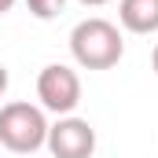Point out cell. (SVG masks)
Instances as JSON below:
<instances>
[{
	"instance_id": "cell-1",
	"label": "cell",
	"mask_w": 158,
	"mask_h": 158,
	"mask_svg": "<svg viewBox=\"0 0 158 158\" xmlns=\"http://www.w3.org/2000/svg\"><path fill=\"white\" fill-rule=\"evenodd\" d=\"M70 55L85 70H110L125 55L121 30L107 19H85L70 30Z\"/></svg>"
},
{
	"instance_id": "cell-2",
	"label": "cell",
	"mask_w": 158,
	"mask_h": 158,
	"mask_svg": "<svg viewBox=\"0 0 158 158\" xmlns=\"http://www.w3.org/2000/svg\"><path fill=\"white\" fill-rule=\"evenodd\" d=\"M48 143V118L33 103H4L0 107V147L15 155H33Z\"/></svg>"
},
{
	"instance_id": "cell-3",
	"label": "cell",
	"mask_w": 158,
	"mask_h": 158,
	"mask_svg": "<svg viewBox=\"0 0 158 158\" xmlns=\"http://www.w3.org/2000/svg\"><path fill=\"white\" fill-rule=\"evenodd\" d=\"M37 99L40 110H52L59 118L74 114V107L81 103V77L77 70L63 66V63H48L37 74Z\"/></svg>"
},
{
	"instance_id": "cell-4",
	"label": "cell",
	"mask_w": 158,
	"mask_h": 158,
	"mask_svg": "<svg viewBox=\"0 0 158 158\" xmlns=\"http://www.w3.org/2000/svg\"><path fill=\"white\" fill-rule=\"evenodd\" d=\"M52 158H92L96 155V129L85 118H59L55 125H48V143H44Z\"/></svg>"
},
{
	"instance_id": "cell-5",
	"label": "cell",
	"mask_w": 158,
	"mask_h": 158,
	"mask_svg": "<svg viewBox=\"0 0 158 158\" xmlns=\"http://www.w3.org/2000/svg\"><path fill=\"white\" fill-rule=\"evenodd\" d=\"M118 22L129 33H158V0H121L118 4Z\"/></svg>"
},
{
	"instance_id": "cell-6",
	"label": "cell",
	"mask_w": 158,
	"mask_h": 158,
	"mask_svg": "<svg viewBox=\"0 0 158 158\" xmlns=\"http://www.w3.org/2000/svg\"><path fill=\"white\" fill-rule=\"evenodd\" d=\"M26 7H30V15L33 19H59L63 15V7H66V0H26Z\"/></svg>"
},
{
	"instance_id": "cell-7",
	"label": "cell",
	"mask_w": 158,
	"mask_h": 158,
	"mask_svg": "<svg viewBox=\"0 0 158 158\" xmlns=\"http://www.w3.org/2000/svg\"><path fill=\"white\" fill-rule=\"evenodd\" d=\"M7 81H11V77H7V66H4V63H0V96H4V92H7Z\"/></svg>"
},
{
	"instance_id": "cell-8",
	"label": "cell",
	"mask_w": 158,
	"mask_h": 158,
	"mask_svg": "<svg viewBox=\"0 0 158 158\" xmlns=\"http://www.w3.org/2000/svg\"><path fill=\"white\" fill-rule=\"evenodd\" d=\"M11 7H15V0H0V15H7Z\"/></svg>"
},
{
	"instance_id": "cell-9",
	"label": "cell",
	"mask_w": 158,
	"mask_h": 158,
	"mask_svg": "<svg viewBox=\"0 0 158 158\" xmlns=\"http://www.w3.org/2000/svg\"><path fill=\"white\" fill-rule=\"evenodd\" d=\"M81 4H85V7H103L107 0H81Z\"/></svg>"
},
{
	"instance_id": "cell-10",
	"label": "cell",
	"mask_w": 158,
	"mask_h": 158,
	"mask_svg": "<svg viewBox=\"0 0 158 158\" xmlns=\"http://www.w3.org/2000/svg\"><path fill=\"white\" fill-rule=\"evenodd\" d=\"M151 66H155V74H158V44H155V52H151Z\"/></svg>"
}]
</instances>
